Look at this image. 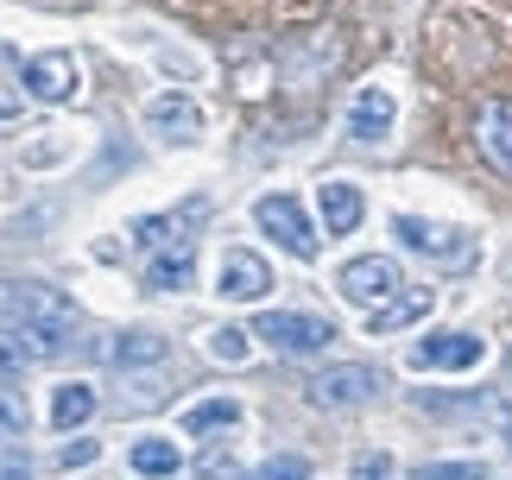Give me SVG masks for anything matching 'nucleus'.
Segmentation results:
<instances>
[{
    "mask_svg": "<svg viewBox=\"0 0 512 480\" xmlns=\"http://www.w3.org/2000/svg\"><path fill=\"white\" fill-rule=\"evenodd\" d=\"M209 354L228 360V367H241L247 360V329H209Z\"/></svg>",
    "mask_w": 512,
    "mask_h": 480,
    "instance_id": "obj_24",
    "label": "nucleus"
},
{
    "mask_svg": "<svg viewBox=\"0 0 512 480\" xmlns=\"http://www.w3.org/2000/svg\"><path fill=\"white\" fill-rule=\"evenodd\" d=\"M133 468L140 474H177L184 455H177V443H165V436H146V443H133Z\"/></svg>",
    "mask_w": 512,
    "mask_h": 480,
    "instance_id": "obj_21",
    "label": "nucleus"
},
{
    "mask_svg": "<svg viewBox=\"0 0 512 480\" xmlns=\"http://www.w3.org/2000/svg\"><path fill=\"white\" fill-rule=\"evenodd\" d=\"M418 480H487V468L481 462H424Z\"/></svg>",
    "mask_w": 512,
    "mask_h": 480,
    "instance_id": "obj_25",
    "label": "nucleus"
},
{
    "mask_svg": "<svg viewBox=\"0 0 512 480\" xmlns=\"http://www.w3.org/2000/svg\"><path fill=\"white\" fill-rule=\"evenodd\" d=\"M430 304H437V291H430V285H399L380 310L367 316V335H399V329L418 323V316H430Z\"/></svg>",
    "mask_w": 512,
    "mask_h": 480,
    "instance_id": "obj_10",
    "label": "nucleus"
},
{
    "mask_svg": "<svg viewBox=\"0 0 512 480\" xmlns=\"http://www.w3.org/2000/svg\"><path fill=\"white\" fill-rule=\"evenodd\" d=\"M481 360V335H424L411 348V367H443V373H462Z\"/></svg>",
    "mask_w": 512,
    "mask_h": 480,
    "instance_id": "obj_13",
    "label": "nucleus"
},
{
    "mask_svg": "<svg viewBox=\"0 0 512 480\" xmlns=\"http://www.w3.org/2000/svg\"><path fill=\"white\" fill-rule=\"evenodd\" d=\"M475 146L500 177H512V102H487L475 120Z\"/></svg>",
    "mask_w": 512,
    "mask_h": 480,
    "instance_id": "obj_12",
    "label": "nucleus"
},
{
    "mask_svg": "<svg viewBox=\"0 0 512 480\" xmlns=\"http://www.w3.org/2000/svg\"><path fill=\"white\" fill-rule=\"evenodd\" d=\"M253 222H260L272 240H279V247L291 253V259H317V228L304 222V209H298V196H285V190H272V196H260V203H253Z\"/></svg>",
    "mask_w": 512,
    "mask_h": 480,
    "instance_id": "obj_4",
    "label": "nucleus"
},
{
    "mask_svg": "<svg viewBox=\"0 0 512 480\" xmlns=\"http://www.w3.org/2000/svg\"><path fill=\"white\" fill-rule=\"evenodd\" d=\"M405 285V272H399V259H386V253H367V259H348L342 278H336V291L348 297V304H361V310H380L392 291Z\"/></svg>",
    "mask_w": 512,
    "mask_h": 480,
    "instance_id": "obj_5",
    "label": "nucleus"
},
{
    "mask_svg": "<svg viewBox=\"0 0 512 480\" xmlns=\"http://www.w3.org/2000/svg\"><path fill=\"white\" fill-rule=\"evenodd\" d=\"M317 209H323L329 240H336V234H354V228H361V215H367L361 190H354V184H336V177H329V184L317 190Z\"/></svg>",
    "mask_w": 512,
    "mask_h": 480,
    "instance_id": "obj_16",
    "label": "nucleus"
},
{
    "mask_svg": "<svg viewBox=\"0 0 512 480\" xmlns=\"http://www.w3.org/2000/svg\"><path fill=\"white\" fill-rule=\"evenodd\" d=\"M0 480H32V468L26 462H0Z\"/></svg>",
    "mask_w": 512,
    "mask_h": 480,
    "instance_id": "obj_30",
    "label": "nucleus"
},
{
    "mask_svg": "<svg viewBox=\"0 0 512 480\" xmlns=\"http://www.w3.org/2000/svg\"><path fill=\"white\" fill-rule=\"evenodd\" d=\"M392 234L405 240L411 253H424V259H437V266L449 272H462V266H475V240H468L462 228H443V222H424V215H399L392 222Z\"/></svg>",
    "mask_w": 512,
    "mask_h": 480,
    "instance_id": "obj_2",
    "label": "nucleus"
},
{
    "mask_svg": "<svg viewBox=\"0 0 512 480\" xmlns=\"http://www.w3.org/2000/svg\"><path fill=\"white\" fill-rule=\"evenodd\" d=\"M19 373H26V360H19L13 348H0V386H13V379H19Z\"/></svg>",
    "mask_w": 512,
    "mask_h": 480,
    "instance_id": "obj_29",
    "label": "nucleus"
},
{
    "mask_svg": "<svg viewBox=\"0 0 512 480\" xmlns=\"http://www.w3.org/2000/svg\"><path fill=\"white\" fill-rule=\"evenodd\" d=\"M146 120H152V133H165V139H196V133H203V108H196L190 95H177V89L152 95Z\"/></svg>",
    "mask_w": 512,
    "mask_h": 480,
    "instance_id": "obj_15",
    "label": "nucleus"
},
{
    "mask_svg": "<svg viewBox=\"0 0 512 480\" xmlns=\"http://www.w3.org/2000/svg\"><path fill=\"white\" fill-rule=\"evenodd\" d=\"M13 436H26V398L0 386V443H13Z\"/></svg>",
    "mask_w": 512,
    "mask_h": 480,
    "instance_id": "obj_23",
    "label": "nucleus"
},
{
    "mask_svg": "<svg viewBox=\"0 0 512 480\" xmlns=\"http://www.w3.org/2000/svg\"><path fill=\"white\" fill-rule=\"evenodd\" d=\"M247 480H310V462H304V455H266Z\"/></svg>",
    "mask_w": 512,
    "mask_h": 480,
    "instance_id": "obj_22",
    "label": "nucleus"
},
{
    "mask_svg": "<svg viewBox=\"0 0 512 480\" xmlns=\"http://www.w3.org/2000/svg\"><path fill=\"white\" fill-rule=\"evenodd\" d=\"M95 455H102V449H95V443H70V449H64V468H89Z\"/></svg>",
    "mask_w": 512,
    "mask_h": 480,
    "instance_id": "obj_28",
    "label": "nucleus"
},
{
    "mask_svg": "<svg viewBox=\"0 0 512 480\" xmlns=\"http://www.w3.org/2000/svg\"><path fill=\"white\" fill-rule=\"evenodd\" d=\"M354 480H399V468H392V455H361V462H354Z\"/></svg>",
    "mask_w": 512,
    "mask_h": 480,
    "instance_id": "obj_26",
    "label": "nucleus"
},
{
    "mask_svg": "<svg viewBox=\"0 0 512 480\" xmlns=\"http://www.w3.org/2000/svg\"><path fill=\"white\" fill-rule=\"evenodd\" d=\"M0 310L32 316V323H51V329H76V304L64 291H51V285H13L7 297H0Z\"/></svg>",
    "mask_w": 512,
    "mask_h": 480,
    "instance_id": "obj_9",
    "label": "nucleus"
},
{
    "mask_svg": "<svg viewBox=\"0 0 512 480\" xmlns=\"http://www.w3.org/2000/svg\"><path fill=\"white\" fill-rule=\"evenodd\" d=\"M266 285H272V272H266L260 253H247V247L222 253V272H215V291H222V297H234V304H260Z\"/></svg>",
    "mask_w": 512,
    "mask_h": 480,
    "instance_id": "obj_8",
    "label": "nucleus"
},
{
    "mask_svg": "<svg viewBox=\"0 0 512 480\" xmlns=\"http://www.w3.org/2000/svg\"><path fill=\"white\" fill-rule=\"evenodd\" d=\"M203 209H209V203L196 196L184 215H146V222H133V228H127V240H133V247H165V240H177L190 222H203ZM184 240H190V234H184Z\"/></svg>",
    "mask_w": 512,
    "mask_h": 480,
    "instance_id": "obj_17",
    "label": "nucleus"
},
{
    "mask_svg": "<svg viewBox=\"0 0 512 480\" xmlns=\"http://www.w3.org/2000/svg\"><path fill=\"white\" fill-rule=\"evenodd\" d=\"M19 108H26V83H19V89H13V83H7V76H0V120H13Z\"/></svg>",
    "mask_w": 512,
    "mask_h": 480,
    "instance_id": "obj_27",
    "label": "nucleus"
},
{
    "mask_svg": "<svg viewBox=\"0 0 512 480\" xmlns=\"http://www.w3.org/2000/svg\"><path fill=\"white\" fill-rule=\"evenodd\" d=\"M190 272H196V253H190V240H177L171 253H159V259L146 266V285H152V291H184Z\"/></svg>",
    "mask_w": 512,
    "mask_h": 480,
    "instance_id": "obj_18",
    "label": "nucleus"
},
{
    "mask_svg": "<svg viewBox=\"0 0 512 480\" xmlns=\"http://www.w3.org/2000/svg\"><path fill=\"white\" fill-rule=\"evenodd\" d=\"M89 354L108 360V367H152V360L171 354V342H165V335H152V329H127V335H102Z\"/></svg>",
    "mask_w": 512,
    "mask_h": 480,
    "instance_id": "obj_11",
    "label": "nucleus"
},
{
    "mask_svg": "<svg viewBox=\"0 0 512 480\" xmlns=\"http://www.w3.org/2000/svg\"><path fill=\"white\" fill-rule=\"evenodd\" d=\"M380 367H367V360H342V367H329L310 379V405H323V411H354V405H367V398H380Z\"/></svg>",
    "mask_w": 512,
    "mask_h": 480,
    "instance_id": "obj_3",
    "label": "nucleus"
},
{
    "mask_svg": "<svg viewBox=\"0 0 512 480\" xmlns=\"http://www.w3.org/2000/svg\"><path fill=\"white\" fill-rule=\"evenodd\" d=\"M0 348H13L26 367H38V360H57L70 348V329H51V323H32V316H7V310H0Z\"/></svg>",
    "mask_w": 512,
    "mask_h": 480,
    "instance_id": "obj_7",
    "label": "nucleus"
},
{
    "mask_svg": "<svg viewBox=\"0 0 512 480\" xmlns=\"http://www.w3.org/2000/svg\"><path fill=\"white\" fill-rule=\"evenodd\" d=\"M83 417H95V392H89V386H57V398H51V424H57V430H76Z\"/></svg>",
    "mask_w": 512,
    "mask_h": 480,
    "instance_id": "obj_20",
    "label": "nucleus"
},
{
    "mask_svg": "<svg viewBox=\"0 0 512 480\" xmlns=\"http://www.w3.org/2000/svg\"><path fill=\"white\" fill-rule=\"evenodd\" d=\"M19 83H26V95H38V102H70V95L83 89V64H76L70 51H38V57H26Z\"/></svg>",
    "mask_w": 512,
    "mask_h": 480,
    "instance_id": "obj_6",
    "label": "nucleus"
},
{
    "mask_svg": "<svg viewBox=\"0 0 512 480\" xmlns=\"http://www.w3.org/2000/svg\"><path fill=\"white\" fill-rule=\"evenodd\" d=\"M506 449H512V417H506Z\"/></svg>",
    "mask_w": 512,
    "mask_h": 480,
    "instance_id": "obj_31",
    "label": "nucleus"
},
{
    "mask_svg": "<svg viewBox=\"0 0 512 480\" xmlns=\"http://www.w3.org/2000/svg\"><path fill=\"white\" fill-rule=\"evenodd\" d=\"M392 120H399V108H392L386 89H361L348 108V139H361V146H373V139L392 133Z\"/></svg>",
    "mask_w": 512,
    "mask_h": 480,
    "instance_id": "obj_14",
    "label": "nucleus"
},
{
    "mask_svg": "<svg viewBox=\"0 0 512 480\" xmlns=\"http://www.w3.org/2000/svg\"><path fill=\"white\" fill-rule=\"evenodd\" d=\"M253 335L285 354V360H304V354H323L329 342H336V323H323V316H304V310H266L260 323H253Z\"/></svg>",
    "mask_w": 512,
    "mask_h": 480,
    "instance_id": "obj_1",
    "label": "nucleus"
},
{
    "mask_svg": "<svg viewBox=\"0 0 512 480\" xmlns=\"http://www.w3.org/2000/svg\"><path fill=\"white\" fill-rule=\"evenodd\" d=\"M241 424V405L234 398H203V405L184 411V436H209V430H234Z\"/></svg>",
    "mask_w": 512,
    "mask_h": 480,
    "instance_id": "obj_19",
    "label": "nucleus"
}]
</instances>
